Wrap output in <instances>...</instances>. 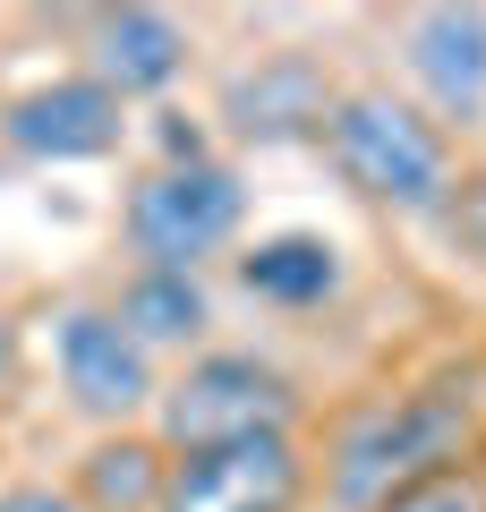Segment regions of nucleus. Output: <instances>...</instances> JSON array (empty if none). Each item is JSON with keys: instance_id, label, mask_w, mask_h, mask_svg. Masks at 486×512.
Masks as SVG:
<instances>
[{"instance_id": "1", "label": "nucleus", "mask_w": 486, "mask_h": 512, "mask_svg": "<svg viewBox=\"0 0 486 512\" xmlns=\"http://www.w3.org/2000/svg\"><path fill=\"white\" fill-rule=\"evenodd\" d=\"M469 436H478V393L469 384H410L384 402L350 410L333 453H324V504L333 512H376L384 495L418 487L435 470H461Z\"/></svg>"}, {"instance_id": "2", "label": "nucleus", "mask_w": 486, "mask_h": 512, "mask_svg": "<svg viewBox=\"0 0 486 512\" xmlns=\"http://www.w3.org/2000/svg\"><path fill=\"white\" fill-rule=\"evenodd\" d=\"M324 163L342 171V188H359L367 205L393 214H444L452 205V137L435 111L401 103L393 86H350L324 111Z\"/></svg>"}, {"instance_id": "3", "label": "nucleus", "mask_w": 486, "mask_h": 512, "mask_svg": "<svg viewBox=\"0 0 486 512\" xmlns=\"http://www.w3.org/2000/svg\"><path fill=\"white\" fill-rule=\"evenodd\" d=\"M273 427H299V384L273 359H256V350H197L154 393L162 453H205V444L273 436Z\"/></svg>"}, {"instance_id": "4", "label": "nucleus", "mask_w": 486, "mask_h": 512, "mask_svg": "<svg viewBox=\"0 0 486 512\" xmlns=\"http://www.w3.org/2000/svg\"><path fill=\"white\" fill-rule=\"evenodd\" d=\"M239 222H248V180L231 163H162L120 205V239L137 274H197L205 256L239 239Z\"/></svg>"}, {"instance_id": "5", "label": "nucleus", "mask_w": 486, "mask_h": 512, "mask_svg": "<svg viewBox=\"0 0 486 512\" xmlns=\"http://www.w3.org/2000/svg\"><path fill=\"white\" fill-rule=\"evenodd\" d=\"M307 478H316V461H307L299 427H273V436L171 453V478H162L154 512H299Z\"/></svg>"}, {"instance_id": "6", "label": "nucleus", "mask_w": 486, "mask_h": 512, "mask_svg": "<svg viewBox=\"0 0 486 512\" xmlns=\"http://www.w3.org/2000/svg\"><path fill=\"white\" fill-rule=\"evenodd\" d=\"M52 350H60V393H69L86 419H103L111 436H120L137 410H154V393H162L154 350H145L111 308H69L60 333H52Z\"/></svg>"}, {"instance_id": "7", "label": "nucleus", "mask_w": 486, "mask_h": 512, "mask_svg": "<svg viewBox=\"0 0 486 512\" xmlns=\"http://www.w3.org/2000/svg\"><path fill=\"white\" fill-rule=\"evenodd\" d=\"M120 128H128V103L94 69L43 77V86H26V94L0 103V137H9V154H26V163H94V154L120 146Z\"/></svg>"}, {"instance_id": "8", "label": "nucleus", "mask_w": 486, "mask_h": 512, "mask_svg": "<svg viewBox=\"0 0 486 512\" xmlns=\"http://www.w3.org/2000/svg\"><path fill=\"white\" fill-rule=\"evenodd\" d=\"M324 111H333V77L316 52H265L256 69H239L222 86V120L248 137V146H290V137H324Z\"/></svg>"}, {"instance_id": "9", "label": "nucleus", "mask_w": 486, "mask_h": 512, "mask_svg": "<svg viewBox=\"0 0 486 512\" xmlns=\"http://www.w3.org/2000/svg\"><path fill=\"white\" fill-rule=\"evenodd\" d=\"M410 77L427 86L435 120H478L486 111V9H418L401 26Z\"/></svg>"}, {"instance_id": "10", "label": "nucleus", "mask_w": 486, "mask_h": 512, "mask_svg": "<svg viewBox=\"0 0 486 512\" xmlns=\"http://www.w3.org/2000/svg\"><path fill=\"white\" fill-rule=\"evenodd\" d=\"M188 69V26L171 9H103L94 18V77L111 94H162Z\"/></svg>"}, {"instance_id": "11", "label": "nucleus", "mask_w": 486, "mask_h": 512, "mask_svg": "<svg viewBox=\"0 0 486 512\" xmlns=\"http://www.w3.org/2000/svg\"><path fill=\"white\" fill-rule=\"evenodd\" d=\"M239 291L265 308H324L342 291V248L324 231H273L239 256Z\"/></svg>"}, {"instance_id": "12", "label": "nucleus", "mask_w": 486, "mask_h": 512, "mask_svg": "<svg viewBox=\"0 0 486 512\" xmlns=\"http://www.w3.org/2000/svg\"><path fill=\"white\" fill-rule=\"evenodd\" d=\"M162 478H171V453H162L154 427H120V436H94L86 461H77V504L86 512H154Z\"/></svg>"}, {"instance_id": "13", "label": "nucleus", "mask_w": 486, "mask_h": 512, "mask_svg": "<svg viewBox=\"0 0 486 512\" xmlns=\"http://www.w3.org/2000/svg\"><path fill=\"white\" fill-rule=\"evenodd\" d=\"M111 316H120L145 350H188L205 325H214V299H205L197 274H137L120 299H111Z\"/></svg>"}, {"instance_id": "14", "label": "nucleus", "mask_w": 486, "mask_h": 512, "mask_svg": "<svg viewBox=\"0 0 486 512\" xmlns=\"http://www.w3.org/2000/svg\"><path fill=\"white\" fill-rule=\"evenodd\" d=\"M376 512H486V470H478V461H461V470H435V478H418V487L384 495Z\"/></svg>"}, {"instance_id": "15", "label": "nucleus", "mask_w": 486, "mask_h": 512, "mask_svg": "<svg viewBox=\"0 0 486 512\" xmlns=\"http://www.w3.org/2000/svg\"><path fill=\"white\" fill-rule=\"evenodd\" d=\"M452 239H461L469 256H486V171H469V180H452V205H444Z\"/></svg>"}, {"instance_id": "16", "label": "nucleus", "mask_w": 486, "mask_h": 512, "mask_svg": "<svg viewBox=\"0 0 486 512\" xmlns=\"http://www.w3.org/2000/svg\"><path fill=\"white\" fill-rule=\"evenodd\" d=\"M154 146H162V163H214V154H205V128L188 120V111H162V120H154Z\"/></svg>"}, {"instance_id": "17", "label": "nucleus", "mask_w": 486, "mask_h": 512, "mask_svg": "<svg viewBox=\"0 0 486 512\" xmlns=\"http://www.w3.org/2000/svg\"><path fill=\"white\" fill-rule=\"evenodd\" d=\"M0 512H86L77 487H52V478H18V487H0Z\"/></svg>"}, {"instance_id": "18", "label": "nucleus", "mask_w": 486, "mask_h": 512, "mask_svg": "<svg viewBox=\"0 0 486 512\" xmlns=\"http://www.w3.org/2000/svg\"><path fill=\"white\" fill-rule=\"evenodd\" d=\"M18 367H26V342H18V325H9V316H0V393H9V384H18Z\"/></svg>"}]
</instances>
